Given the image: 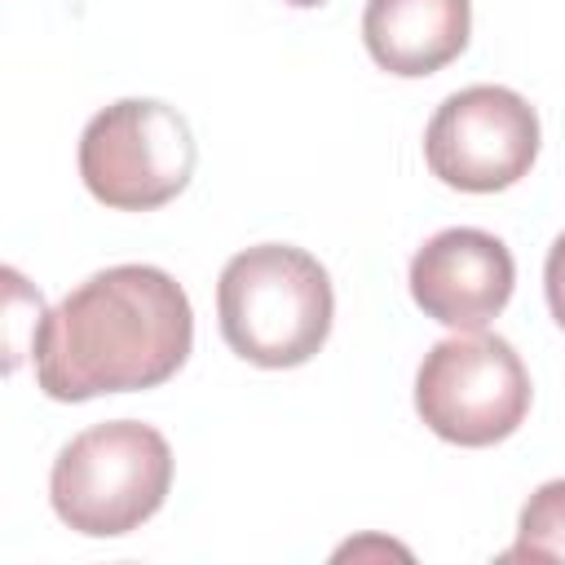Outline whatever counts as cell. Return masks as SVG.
<instances>
[{"instance_id":"2","label":"cell","mask_w":565,"mask_h":565,"mask_svg":"<svg viewBox=\"0 0 565 565\" xmlns=\"http://www.w3.org/2000/svg\"><path fill=\"white\" fill-rule=\"evenodd\" d=\"M225 344L265 371L309 362L335 318V291L318 256L291 243H256L225 260L216 278Z\"/></svg>"},{"instance_id":"4","label":"cell","mask_w":565,"mask_h":565,"mask_svg":"<svg viewBox=\"0 0 565 565\" xmlns=\"http://www.w3.org/2000/svg\"><path fill=\"white\" fill-rule=\"evenodd\" d=\"M194 137L177 106L124 97L97 110L79 132V177L115 212H154L194 177Z\"/></svg>"},{"instance_id":"6","label":"cell","mask_w":565,"mask_h":565,"mask_svg":"<svg viewBox=\"0 0 565 565\" xmlns=\"http://www.w3.org/2000/svg\"><path fill=\"white\" fill-rule=\"evenodd\" d=\"M428 172L468 194L516 185L539 159V115L503 84H472L450 93L424 128Z\"/></svg>"},{"instance_id":"10","label":"cell","mask_w":565,"mask_h":565,"mask_svg":"<svg viewBox=\"0 0 565 565\" xmlns=\"http://www.w3.org/2000/svg\"><path fill=\"white\" fill-rule=\"evenodd\" d=\"M543 291H547V309L556 318V327L565 331V234L547 247V265H543Z\"/></svg>"},{"instance_id":"9","label":"cell","mask_w":565,"mask_h":565,"mask_svg":"<svg viewBox=\"0 0 565 565\" xmlns=\"http://www.w3.org/2000/svg\"><path fill=\"white\" fill-rule=\"evenodd\" d=\"M499 561H565V477L543 481L516 521V543Z\"/></svg>"},{"instance_id":"7","label":"cell","mask_w":565,"mask_h":565,"mask_svg":"<svg viewBox=\"0 0 565 565\" xmlns=\"http://www.w3.org/2000/svg\"><path fill=\"white\" fill-rule=\"evenodd\" d=\"M516 265L503 238L455 225L433 234L411 256L415 305L450 331H486L512 300Z\"/></svg>"},{"instance_id":"3","label":"cell","mask_w":565,"mask_h":565,"mask_svg":"<svg viewBox=\"0 0 565 565\" xmlns=\"http://www.w3.org/2000/svg\"><path fill=\"white\" fill-rule=\"evenodd\" d=\"M172 490V446L141 419H106L75 433L49 472L62 525L84 539H119L150 521Z\"/></svg>"},{"instance_id":"5","label":"cell","mask_w":565,"mask_h":565,"mask_svg":"<svg viewBox=\"0 0 565 565\" xmlns=\"http://www.w3.org/2000/svg\"><path fill=\"white\" fill-rule=\"evenodd\" d=\"M530 371L503 335L459 331L437 340L415 371L419 419L455 446H494L530 415Z\"/></svg>"},{"instance_id":"1","label":"cell","mask_w":565,"mask_h":565,"mask_svg":"<svg viewBox=\"0 0 565 565\" xmlns=\"http://www.w3.org/2000/svg\"><path fill=\"white\" fill-rule=\"evenodd\" d=\"M190 344L185 287L159 265H110L44 313L31 340L35 384L53 402L159 388L185 366Z\"/></svg>"},{"instance_id":"8","label":"cell","mask_w":565,"mask_h":565,"mask_svg":"<svg viewBox=\"0 0 565 565\" xmlns=\"http://www.w3.org/2000/svg\"><path fill=\"white\" fill-rule=\"evenodd\" d=\"M472 0H366L362 40L380 71L419 79L468 49Z\"/></svg>"},{"instance_id":"11","label":"cell","mask_w":565,"mask_h":565,"mask_svg":"<svg viewBox=\"0 0 565 565\" xmlns=\"http://www.w3.org/2000/svg\"><path fill=\"white\" fill-rule=\"evenodd\" d=\"M282 4H291V9H318V4H327V0H282Z\"/></svg>"}]
</instances>
